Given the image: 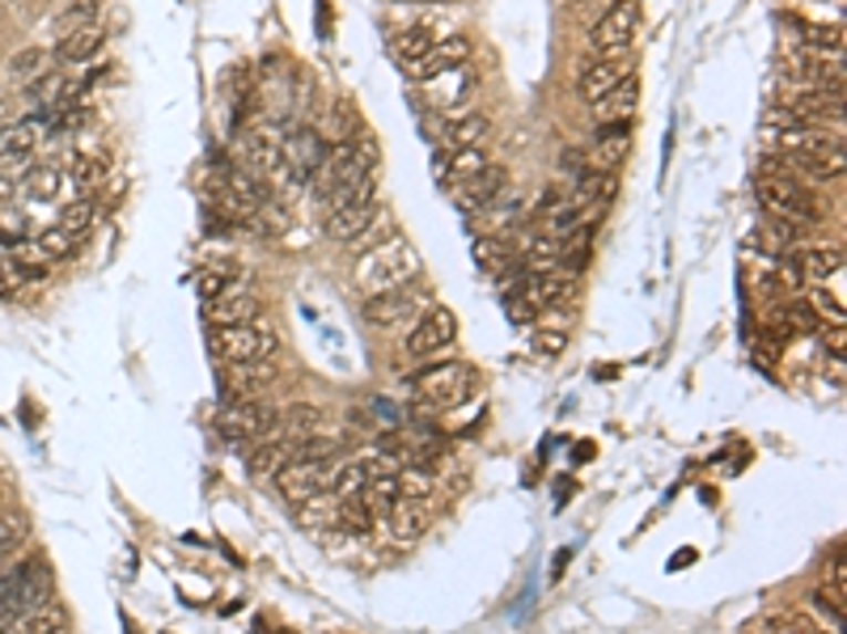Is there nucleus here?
I'll use <instances>...</instances> for the list:
<instances>
[{
	"label": "nucleus",
	"instance_id": "obj_1",
	"mask_svg": "<svg viewBox=\"0 0 847 634\" xmlns=\"http://www.w3.org/2000/svg\"><path fill=\"white\" fill-rule=\"evenodd\" d=\"M357 288L364 297H382L390 288H403V283L420 280V254L412 250L407 237H386L378 246H369L361 259H357Z\"/></svg>",
	"mask_w": 847,
	"mask_h": 634
},
{
	"label": "nucleus",
	"instance_id": "obj_2",
	"mask_svg": "<svg viewBox=\"0 0 847 634\" xmlns=\"http://www.w3.org/2000/svg\"><path fill=\"white\" fill-rule=\"evenodd\" d=\"M758 204L772 211L779 225H818L823 220V199L793 174H763L758 178Z\"/></svg>",
	"mask_w": 847,
	"mask_h": 634
},
{
	"label": "nucleus",
	"instance_id": "obj_3",
	"mask_svg": "<svg viewBox=\"0 0 847 634\" xmlns=\"http://www.w3.org/2000/svg\"><path fill=\"white\" fill-rule=\"evenodd\" d=\"M213 352L225 364H259V360H280V334L267 326L264 318L238 322V326H213Z\"/></svg>",
	"mask_w": 847,
	"mask_h": 634
},
{
	"label": "nucleus",
	"instance_id": "obj_4",
	"mask_svg": "<svg viewBox=\"0 0 847 634\" xmlns=\"http://www.w3.org/2000/svg\"><path fill=\"white\" fill-rule=\"evenodd\" d=\"M51 596V571L43 559H25V563L9 567L0 575V617H18L39 605H48Z\"/></svg>",
	"mask_w": 847,
	"mask_h": 634
},
{
	"label": "nucleus",
	"instance_id": "obj_5",
	"mask_svg": "<svg viewBox=\"0 0 847 634\" xmlns=\"http://www.w3.org/2000/svg\"><path fill=\"white\" fill-rule=\"evenodd\" d=\"M475 389H479V373H475L471 364H462V360L433 364V368H424V373L415 376V394H420V402L441 406V410H450V406H462L466 398H475Z\"/></svg>",
	"mask_w": 847,
	"mask_h": 634
},
{
	"label": "nucleus",
	"instance_id": "obj_6",
	"mask_svg": "<svg viewBox=\"0 0 847 634\" xmlns=\"http://www.w3.org/2000/svg\"><path fill=\"white\" fill-rule=\"evenodd\" d=\"M424 309H428V288L412 280L403 288H390L382 297H364V322L373 330H399L415 322Z\"/></svg>",
	"mask_w": 847,
	"mask_h": 634
},
{
	"label": "nucleus",
	"instance_id": "obj_7",
	"mask_svg": "<svg viewBox=\"0 0 847 634\" xmlns=\"http://www.w3.org/2000/svg\"><path fill=\"white\" fill-rule=\"evenodd\" d=\"M373 169H378V144L348 136V141H339L335 148L327 153V162L318 169V187H322V195H331V190L343 187V183L369 178Z\"/></svg>",
	"mask_w": 847,
	"mask_h": 634
},
{
	"label": "nucleus",
	"instance_id": "obj_8",
	"mask_svg": "<svg viewBox=\"0 0 847 634\" xmlns=\"http://www.w3.org/2000/svg\"><path fill=\"white\" fill-rule=\"evenodd\" d=\"M636 22H640L636 0H610L589 30V51L593 55H623L636 39Z\"/></svg>",
	"mask_w": 847,
	"mask_h": 634
},
{
	"label": "nucleus",
	"instance_id": "obj_9",
	"mask_svg": "<svg viewBox=\"0 0 847 634\" xmlns=\"http://www.w3.org/2000/svg\"><path fill=\"white\" fill-rule=\"evenodd\" d=\"M454 339H458V318L445 305H428L412 322V330H407V355L412 360H428V355L454 347Z\"/></svg>",
	"mask_w": 847,
	"mask_h": 634
},
{
	"label": "nucleus",
	"instance_id": "obj_10",
	"mask_svg": "<svg viewBox=\"0 0 847 634\" xmlns=\"http://www.w3.org/2000/svg\"><path fill=\"white\" fill-rule=\"evenodd\" d=\"M225 427V436H234V440H246V445H259V440H271V436H280V410L276 406H267V402H234V410L220 419Z\"/></svg>",
	"mask_w": 847,
	"mask_h": 634
},
{
	"label": "nucleus",
	"instance_id": "obj_11",
	"mask_svg": "<svg viewBox=\"0 0 847 634\" xmlns=\"http://www.w3.org/2000/svg\"><path fill=\"white\" fill-rule=\"evenodd\" d=\"M208 305V322L213 326H238V322H255L259 318V297L246 280H234L220 297L204 301Z\"/></svg>",
	"mask_w": 847,
	"mask_h": 634
},
{
	"label": "nucleus",
	"instance_id": "obj_12",
	"mask_svg": "<svg viewBox=\"0 0 847 634\" xmlns=\"http://www.w3.org/2000/svg\"><path fill=\"white\" fill-rule=\"evenodd\" d=\"M628 76H631V64L623 55H593V60L577 72V94H581L585 102H598V97H606L614 85H623Z\"/></svg>",
	"mask_w": 847,
	"mask_h": 634
},
{
	"label": "nucleus",
	"instance_id": "obj_13",
	"mask_svg": "<svg viewBox=\"0 0 847 634\" xmlns=\"http://www.w3.org/2000/svg\"><path fill=\"white\" fill-rule=\"evenodd\" d=\"M335 466V461H331ZM331 466H314V461H289L276 470V487L289 503H306L314 499L318 491H327V478H331Z\"/></svg>",
	"mask_w": 847,
	"mask_h": 634
},
{
	"label": "nucleus",
	"instance_id": "obj_14",
	"mask_svg": "<svg viewBox=\"0 0 847 634\" xmlns=\"http://www.w3.org/2000/svg\"><path fill=\"white\" fill-rule=\"evenodd\" d=\"M508 187V169L505 165H487L484 174H475L471 183H462L458 190H454V204H458L462 211H487L492 208V199H500Z\"/></svg>",
	"mask_w": 847,
	"mask_h": 634
},
{
	"label": "nucleus",
	"instance_id": "obj_15",
	"mask_svg": "<svg viewBox=\"0 0 847 634\" xmlns=\"http://www.w3.org/2000/svg\"><path fill=\"white\" fill-rule=\"evenodd\" d=\"M420 85H424L428 102H433L436 111H445V115H454L462 97L475 94V76H471L466 69H441V72H433L428 81H420Z\"/></svg>",
	"mask_w": 847,
	"mask_h": 634
},
{
	"label": "nucleus",
	"instance_id": "obj_16",
	"mask_svg": "<svg viewBox=\"0 0 847 634\" xmlns=\"http://www.w3.org/2000/svg\"><path fill=\"white\" fill-rule=\"evenodd\" d=\"M280 376L276 360H259V364H229V398L255 402L271 389V381Z\"/></svg>",
	"mask_w": 847,
	"mask_h": 634
},
{
	"label": "nucleus",
	"instance_id": "obj_17",
	"mask_svg": "<svg viewBox=\"0 0 847 634\" xmlns=\"http://www.w3.org/2000/svg\"><path fill=\"white\" fill-rule=\"evenodd\" d=\"M373 225H378V199L373 204H352V208H335L327 216V233L343 241V246H357L364 237L373 233Z\"/></svg>",
	"mask_w": 847,
	"mask_h": 634
},
{
	"label": "nucleus",
	"instance_id": "obj_18",
	"mask_svg": "<svg viewBox=\"0 0 847 634\" xmlns=\"http://www.w3.org/2000/svg\"><path fill=\"white\" fill-rule=\"evenodd\" d=\"M487 132H492L487 115H479V111H454V115H445V123H441V144H445V153H454V148H479V144L487 141Z\"/></svg>",
	"mask_w": 847,
	"mask_h": 634
},
{
	"label": "nucleus",
	"instance_id": "obj_19",
	"mask_svg": "<svg viewBox=\"0 0 847 634\" xmlns=\"http://www.w3.org/2000/svg\"><path fill=\"white\" fill-rule=\"evenodd\" d=\"M521 288H526L534 309H551L577 292V280H572V271H543V276H530V271H526V283H521Z\"/></svg>",
	"mask_w": 847,
	"mask_h": 634
},
{
	"label": "nucleus",
	"instance_id": "obj_20",
	"mask_svg": "<svg viewBox=\"0 0 847 634\" xmlns=\"http://www.w3.org/2000/svg\"><path fill=\"white\" fill-rule=\"evenodd\" d=\"M102 48H106V25L94 18V22L76 25L60 39V60L64 64H90V60H97Z\"/></svg>",
	"mask_w": 847,
	"mask_h": 634
},
{
	"label": "nucleus",
	"instance_id": "obj_21",
	"mask_svg": "<svg viewBox=\"0 0 847 634\" xmlns=\"http://www.w3.org/2000/svg\"><path fill=\"white\" fill-rule=\"evenodd\" d=\"M64 622H69V613L60 605H39L18 617H0V634H60Z\"/></svg>",
	"mask_w": 847,
	"mask_h": 634
},
{
	"label": "nucleus",
	"instance_id": "obj_22",
	"mask_svg": "<svg viewBox=\"0 0 847 634\" xmlns=\"http://www.w3.org/2000/svg\"><path fill=\"white\" fill-rule=\"evenodd\" d=\"M636 97H640V85H636V76H628L623 85H614L606 97L589 102V115L598 118L602 127H610V123H628V115L636 111Z\"/></svg>",
	"mask_w": 847,
	"mask_h": 634
},
{
	"label": "nucleus",
	"instance_id": "obj_23",
	"mask_svg": "<svg viewBox=\"0 0 847 634\" xmlns=\"http://www.w3.org/2000/svg\"><path fill=\"white\" fill-rule=\"evenodd\" d=\"M487 165H492V162H487L484 148H454L450 157H441L436 174H441V183H450V187L458 190L462 183H471L475 174H484Z\"/></svg>",
	"mask_w": 847,
	"mask_h": 634
},
{
	"label": "nucleus",
	"instance_id": "obj_24",
	"mask_svg": "<svg viewBox=\"0 0 847 634\" xmlns=\"http://www.w3.org/2000/svg\"><path fill=\"white\" fill-rule=\"evenodd\" d=\"M797 271L805 280H826V276H839L844 271V250L839 246H800V254H793Z\"/></svg>",
	"mask_w": 847,
	"mask_h": 634
},
{
	"label": "nucleus",
	"instance_id": "obj_25",
	"mask_svg": "<svg viewBox=\"0 0 847 634\" xmlns=\"http://www.w3.org/2000/svg\"><path fill=\"white\" fill-rule=\"evenodd\" d=\"M526 259V271L530 276H543V271H559L564 267V241L551 233H530L526 237V250H517Z\"/></svg>",
	"mask_w": 847,
	"mask_h": 634
},
{
	"label": "nucleus",
	"instance_id": "obj_26",
	"mask_svg": "<svg viewBox=\"0 0 847 634\" xmlns=\"http://www.w3.org/2000/svg\"><path fill=\"white\" fill-rule=\"evenodd\" d=\"M475 262L487 276H508V267L517 262V250L505 233H479L475 237Z\"/></svg>",
	"mask_w": 847,
	"mask_h": 634
},
{
	"label": "nucleus",
	"instance_id": "obj_27",
	"mask_svg": "<svg viewBox=\"0 0 847 634\" xmlns=\"http://www.w3.org/2000/svg\"><path fill=\"white\" fill-rule=\"evenodd\" d=\"M466 55H471V43H466V39L458 34V39H445V43H436V48L428 51L420 64H412L407 72H412L415 81H428V76H433V72H441V69H458Z\"/></svg>",
	"mask_w": 847,
	"mask_h": 634
},
{
	"label": "nucleus",
	"instance_id": "obj_28",
	"mask_svg": "<svg viewBox=\"0 0 847 634\" xmlns=\"http://www.w3.org/2000/svg\"><path fill=\"white\" fill-rule=\"evenodd\" d=\"M292 457V440H280V436H271V440H259L255 453L246 457V470L255 474V478H276L280 466H289Z\"/></svg>",
	"mask_w": 847,
	"mask_h": 634
},
{
	"label": "nucleus",
	"instance_id": "obj_29",
	"mask_svg": "<svg viewBox=\"0 0 847 634\" xmlns=\"http://www.w3.org/2000/svg\"><path fill=\"white\" fill-rule=\"evenodd\" d=\"M628 123H610V127H602V136H598V144H593V169H610L614 174V165L628 157Z\"/></svg>",
	"mask_w": 847,
	"mask_h": 634
},
{
	"label": "nucleus",
	"instance_id": "obj_30",
	"mask_svg": "<svg viewBox=\"0 0 847 634\" xmlns=\"http://www.w3.org/2000/svg\"><path fill=\"white\" fill-rule=\"evenodd\" d=\"M436 48V34L428 30V25H407V30H399L394 34V55L412 69V64H420L428 51Z\"/></svg>",
	"mask_w": 847,
	"mask_h": 634
},
{
	"label": "nucleus",
	"instance_id": "obj_31",
	"mask_svg": "<svg viewBox=\"0 0 847 634\" xmlns=\"http://www.w3.org/2000/svg\"><path fill=\"white\" fill-rule=\"evenodd\" d=\"M22 187L34 204H51V199L60 195V187H64V174H60L55 165H30L22 178Z\"/></svg>",
	"mask_w": 847,
	"mask_h": 634
},
{
	"label": "nucleus",
	"instance_id": "obj_32",
	"mask_svg": "<svg viewBox=\"0 0 847 634\" xmlns=\"http://www.w3.org/2000/svg\"><path fill=\"white\" fill-rule=\"evenodd\" d=\"M280 432H289V440L318 436V432H322V410H318V406H306V402H297V406H289V410H280Z\"/></svg>",
	"mask_w": 847,
	"mask_h": 634
},
{
	"label": "nucleus",
	"instance_id": "obj_33",
	"mask_svg": "<svg viewBox=\"0 0 847 634\" xmlns=\"http://www.w3.org/2000/svg\"><path fill=\"white\" fill-rule=\"evenodd\" d=\"M428 533V517L420 508H390V538L394 541H420Z\"/></svg>",
	"mask_w": 847,
	"mask_h": 634
},
{
	"label": "nucleus",
	"instance_id": "obj_34",
	"mask_svg": "<svg viewBox=\"0 0 847 634\" xmlns=\"http://www.w3.org/2000/svg\"><path fill=\"white\" fill-rule=\"evenodd\" d=\"M361 499L369 503V512H390V508H399V478L394 474H378L369 487L361 491Z\"/></svg>",
	"mask_w": 847,
	"mask_h": 634
},
{
	"label": "nucleus",
	"instance_id": "obj_35",
	"mask_svg": "<svg viewBox=\"0 0 847 634\" xmlns=\"http://www.w3.org/2000/svg\"><path fill=\"white\" fill-rule=\"evenodd\" d=\"M69 178L76 183V190L85 195V190H97L102 183H111V169H106V162L102 157H90V153H81L73 162V169H69Z\"/></svg>",
	"mask_w": 847,
	"mask_h": 634
},
{
	"label": "nucleus",
	"instance_id": "obj_36",
	"mask_svg": "<svg viewBox=\"0 0 847 634\" xmlns=\"http://www.w3.org/2000/svg\"><path fill=\"white\" fill-rule=\"evenodd\" d=\"M772 318L779 322V330H797V334H809V330H818V322H823L809 301H788V305L775 309Z\"/></svg>",
	"mask_w": 847,
	"mask_h": 634
},
{
	"label": "nucleus",
	"instance_id": "obj_37",
	"mask_svg": "<svg viewBox=\"0 0 847 634\" xmlns=\"http://www.w3.org/2000/svg\"><path fill=\"white\" fill-rule=\"evenodd\" d=\"M51 69V55L43 48H25L22 55L9 60V76L13 81H43Z\"/></svg>",
	"mask_w": 847,
	"mask_h": 634
},
{
	"label": "nucleus",
	"instance_id": "obj_38",
	"mask_svg": "<svg viewBox=\"0 0 847 634\" xmlns=\"http://www.w3.org/2000/svg\"><path fill=\"white\" fill-rule=\"evenodd\" d=\"M97 225V204L94 199H73L69 208L60 211V229L73 237H85Z\"/></svg>",
	"mask_w": 847,
	"mask_h": 634
},
{
	"label": "nucleus",
	"instance_id": "obj_39",
	"mask_svg": "<svg viewBox=\"0 0 847 634\" xmlns=\"http://www.w3.org/2000/svg\"><path fill=\"white\" fill-rule=\"evenodd\" d=\"M39 141H43V127L34 123V118H25V123H18V127H9L4 132V153H25V157H34V148H39Z\"/></svg>",
	"mask_w": 847,
	"mask_h": 634
},
{
	"label": "nucleus",
	"instance_id": "obj_40",
	"mask_svg": "<svg viewBox=\"0 0 847 634\" xmlns=\"http://www.w3.org/2000/svg\"><path fill=\"white\" fill-rule=\"evenodd\" d=\"M234 280H238L234 267H204V271H199V297L213 301V297H220Z\"/></svg>",
	"mask_w": 847,
	"mask_h": 634
},
{
	"label": "nucleus",
	"instance_id": "obj_41",
	"mask_svg": "<svg viewBox=\"0 0 847 634\" xmlns=\"http://www.w3.org/2000/svg\"><path fill=\"white\" fill-rule=\"evenodd\" d=\"M530 347L538 355H564L568 352V330H559V326H538L530 334Z\"/></svg>",
	"mask_w": 847,
	"mask_h": 634
},
{
	"label": "nucleus",
	"instance_id": "obj_42",
	"mask_svg": "<svg viewBox=\"0 0 847 634\" xmlns=\"http://www.w3.org/2000/svg\"><path fill=\"white\" fill-rule=\"evenodd\" d=\"M399 478V495L403 499H424V495L433 491V474L428 470H403V474H394Z\"/></svg>",
	"mask_w": 847,
	"mask_h": 634
},
{
	"label": "nucleus",
	"instance_id": "obj_43",
	"mask_svg": "<svg viewBox=\"0 0 847 634\" xmlns=\"http://www.w3.org/2000/svg\"><path fill=\"white\" fill-rule=\"evenodd\" d=\"M22 283H25V271L18 267V259L0 250V297H13Z\"/></svg>",
	"mask_w": 847,
	"mask_h": 634
},
{
	"label": "nucleus",
	"instance_id": "obj_44",
	"mask_svg": "<svg viewBox=\"0 0 847 634\" xmlns=\"http://www.w3.org/2000/svg\"><path fill=\"white\" fill-rule=\"evenodd\" d=\"M18 545H22V533H9V529H0V575L9 571L13 554H18Z\"/></svg>",
	"mask_w": 847,
	"mask_h": 634
},
{
	"label": "nucleus",
	"instance_id": "obj_45",
	"mask_svg": "<svg viewBox=\"0 0 847 634\" xmlns=\"http://www.w3.org/2000/svg\"><path fill=\"white\" fill-rule=\"evenodd\" d=\"M784 634H826V631H823V626H814L809 617H793V622H788V631H784Z\"/></svg>",
	"mask_w": 847,
	"mask_h": 634
},
{
	"label": "nucleus",
	"instance_id": "obj_46",
	"mask_svg": "<svg viewBox=\"0 0 847 634\" xmlns=\"http://www.w3.org/2000/svg\"><path fill=\"white\" fill-rule=\"evenodd\" d=\"M826 347H830L835 355H844V326L826 330Z\"/></svg>",
	"mask_w": 847,
	"mask_h": 634
}]
</instances>
